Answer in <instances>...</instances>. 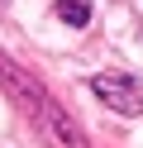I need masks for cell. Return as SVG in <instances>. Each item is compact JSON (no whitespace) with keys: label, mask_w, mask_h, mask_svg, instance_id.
Here are the masks:
<instances>
[{"label":"cell","mask_w":143,"mask_h":148,"mask_svg":"<svg viewBox=\"0 0 143 148\" xmlns=\"http://www.w3.org/2000/svg\"><path fill=\"white\" fill-rule=\"evenodd\" d=\"M57 19L72 24V29H81L91 19V0H57Z\"/></svg>","instance_id":"obj_2"},{"label":"cell","mask_w":143,"mask_h":148,"mask_svg":"<svg viewBox=\"0 0 143 148\" xmlns=\"http://www.w3.org/2000/svg\"><path fill=\"white\" fill-rule=\"evenodd\" d=\"M91 91L105 100V105H114L119 115H138V110H143V91H138V81L119 77V72H105V77H95V81H91Z\"/></svg>","instance_id":"obj_1"}]
</instances>
